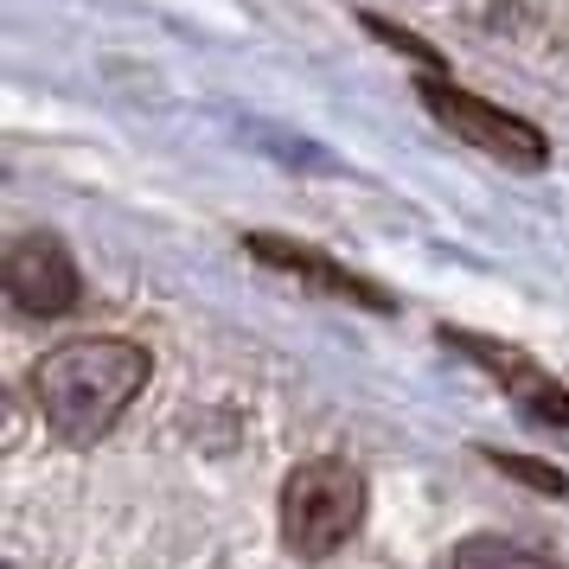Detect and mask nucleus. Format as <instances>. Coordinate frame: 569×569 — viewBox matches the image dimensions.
<instances>
[{
	"instance_id": "nucleus-7",
	"label": "nucleus",
	"mask_w": 569,
	"mask_h": 569,
	"mask_svg": "<svg viewBox=\"0 0 569 569\" xmlns=\"http://www.w3.org/2000/svg\"><path fill=\"white\" fill-rule=\"evenodd\" d=\"M455 569H557V563L538 557L531 543H512V538H467L455 550Z\"/></svg>"
},
{
	"instance_id": "nucleus-4",
	"label": "nucleus",
	"mask_w": 569,
	"mask_h": 569,
	"mask_svg": "<svg viewBox=\"0 0 569 569\" xmlns=\"http://www.w3.org/2000/svg\"><path fill=\"white\" fill-rule=\"evenodd\" d=\"M7 295L27 313H71L78 308V262L58 237H20L7 250Z\"/></svg>"
},
{
	"instance_id": "nucleus-2",
	"label": "nucleus",
	"mask_w": 569,
	"mask_h": 569,
	"mask_svg": "<svg viewBox=\"0 0 569 569\" xmlns=\"http://www.w3.org/2000/svg\"><path fill=\"white\" fill-rule=\"evenodd\" d=\"M365 525V473L352 461H308L288 473L282 487V538L295 557H333L339 543H352Z\"/></svg>"
},
{
	"instance_id": "nucleus-6",
	"label": "nucleus",
	"mask_w": 569,
	"mask_h": 569,
	"mask_svg": "<svg viewBox=\"0 0 569 569\" xmlns=\"http://www.w3.org/2000/svg\"><path fill=\"white\" fill-rule=\"evenodd\" d=\"M473 346V359L480 365H492L506 385L531 403V416H543V422H557V429H569V390L563 385H550V378H538L531 365H518V359H506V346H487V339H467Z\"/></svg>"
},
{
	"instance_id": "nucleus-3",
	"label": "nucleus",
	"mask_w": 569,
	"mask_h": 569,
	"mask_svg": "<svg viewBox=\"0 0 569 569\" xmlns=\"http://www.w3.org/2000/svg\"><path fill=\"white\" fill-rule=\"evenodd\" d=\"M422 103H429V116H436L441 129H455L467 148H480V154L506 160V167H543V160H550L543 134L531 129L525 116L487 103V97H473V90H461V83L429 78V83H422Z\"/></svg>"
},
{
	"instance_id": "nucleus-5",
	"label": "nucleus",
	"mask_w": 569,
	"mask_h": 569,
	"mask_svg": "<svg viewBox=\"0 0 569 569\" xmlns=\"http://www.w3.org/2000/svg\"><path fill=\"white\" fill-rule=\"evenodd\" d=\"M250 257L269 262V269H282V276H295V282L327 288V295H346V301H365V308H390L385 288H371L365 276H352V269L327 262L320 250H308V243H288V237H250Z\"/></svg>"
},
{
	"instance_id": "nucleus-1",
	"label": "nucleus",
	"mask_w": 569,
	"mask_h": 569,
	"mask_svg": "<svg viewBox=\"0 0 569 569\" xmlns=\"http://www.w3.org/2000/svg\"><path fill=\"white\" fill-rule=\"evenodd\" d=\"M148 371L154 365L134 339H71L39 359L32 397L64 441H103L122 422V410L141 397Z\"/></svg>"
}]
</instances>
